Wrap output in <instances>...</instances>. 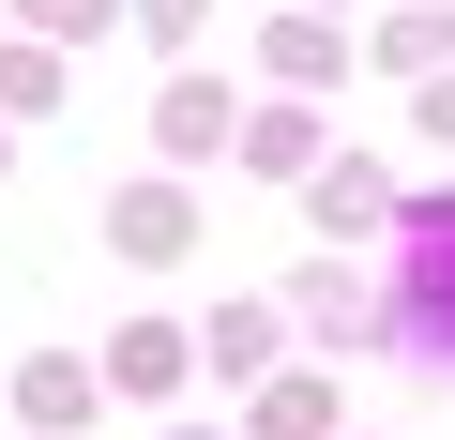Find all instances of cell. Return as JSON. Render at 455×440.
I'll return each instance as SVG.
<instances>
[{
  "label": "cell",
  "mask_w": 455,
  "mask_h": 440,
  "mask_svg": "<svg viewBox=\"0 0 455 440\" xmlns=\"http://www.w3.org/2000/svg\"><path fill=\"white\" fill-rule=\"evenodd\" d=\"M31 410H46V425H76V410H92V364H61V349H46V364H31Z\"/></svg>",
  "instance_id": "cell-1"
},
{
  "label": "cell",
  "mask_w": 455,
  "mask_h": 440,
  "mask_svg": "<svg viewBox=\"0 0 455 440\" xmlns=\"http://www.w3.org/2000/svg\"><path fill=\"white\" fill-rule=\"evenodd\" d=\"M31 16H46V31H107V0H31Z\"/></svg>",
  "instance_id": "cell-2"
}]
</instances>
